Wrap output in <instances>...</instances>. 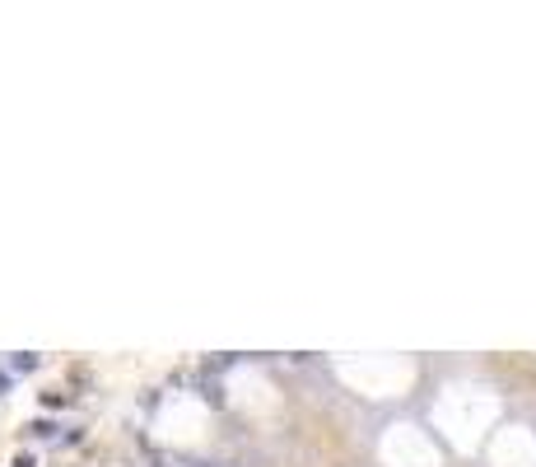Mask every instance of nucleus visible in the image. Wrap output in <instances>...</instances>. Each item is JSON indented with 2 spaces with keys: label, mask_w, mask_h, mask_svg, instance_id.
Returning a JSON list of instances; mask_svg holds the SVG:
<instances>
[{
  "label": "nucleus",
  "mask_w": 536,
  "mask_h": 467,
  "mask_svg": "<svg viewBox=\"0 0 536 467\" xmlns=\"http://www.w3.org/2000/svg\"><path fill=\"white\" fill-rule=\"evenodd\" d=\"M0 392H5V374H0Z\"/></svg>",
  "instance_id": "nucleus-1"
}]
</instances>
